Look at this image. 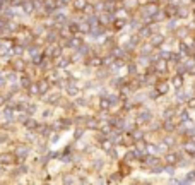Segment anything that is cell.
I'll return each instance as SVG.
<instances>
[{"mask_svg":"<svg viewBox=\"0 0 195 185\" xmlns=\"http://www.w3.org/2000/svg\"><path fill=\"white\" fill-rule=\"evenodd\" d=\"M69 94H70V96H77V89H75V88H70L69 89Z\"/></svg>","mask_w":195,"mask_h":185,"instance_id":"25","label":"cell"},{"mask_svg":"<svg viewBox=\"0 0 195 185\" xmlns=\"http://www.w3.org/2000/svg\"><path fill=\"white\" fill-rule=\"evenodd\" d=\"M89 65L91 67H101L103 65V58H101V57H92V58L89 60Z\"/></svg>","mask_w":195,"mask_h":185,"instance_id":"17","label":"cell"},{"mask_svg":"<svg viewBox=\"0 0 195 185\" xmlns=\"http://www.w3.org/2000/svg\"><path fill=\"white\" fill-rule=\"evenodd\" d=\"M188 14H190V12H188V9L185 7V5H180V7H178V11H176V17L185 19V17H188Z\"/></svg>","mask_w":195,"mask_h":185,"instance_id":"13","label":"cell"},{"mask_svg":"<svg viewBox=\"0 0 195 185\" xmlns=\"http://www.w3.org/2000/svg\"><path fill=\"white\" fill-rule=\"evenodd\" d=\"M113 26H115V29H120V28H123V26H125V19H115V24H113Z\"/></svg>","mask_w":195,"mask_h":185,"instance_id":"20","label":"cell"},{"mask_svg":"<svg viewBox=\"0 0 195 185\" xmlns=\"http://www.w3.org/2000/svg\"><path fill=\"white\" fill-rule=\"evenodd\" d=\"M193 178H195V170L190 171V175H187V180H193Z\"/></svg>","mask_w":195,"mask_h":185,"instance_id":"28","label":"cell"},{"mask_svg":"<svg viewBox=\"0 0 195 185\" xmlns=\"http://www.w3.org/2000/svg\"><path fill=\"white\" fill-rule=\"evenodd\" d=\"M187 74H188V75H195V65L188 69V71H187Z\"/></svg>","mask_w":195,"mask_h":185,"instance_id":"27","label":"cell"},{"mask_svg":"<svg viewBox=\"0 0 195 185\" xmlns=\"http://www.w3.org/2000/svg\"><path fill=\"white\" fill-rule=\"evenodd\" d=\"M121 144H125V146H134L135 144V137H134V134L132 132L121 134Z\"/></svg>","mask_w":195,"mask_h":185,"instance_id":"9","label":"cell"},{"mask_svg":"<svg viewBox=\"0 0 195 185\" xmlns=\"http://www.w3.org/2000/svg\"><path fill=\"white\" fill-rule=\"evenodd\" d=\"M28 92H29V94H40V86H38V82H33V84L28 86Z\"/></svg>","mask_w":195,"mask_h":185,"instance_id":"18","label":"cell"},{"mask_svg":"<svg viewBox=\"0 0 195 185\" xmlns=\"http://www.w3.org/2000/svg\"><path fill=\"white\" fill-rule=\"evenodd\" d=\"M152 69H154L156 74H166L169 71V60L164 58V57H159L156 58V62L152 63Z\"/></svg>","mask_w":195,"mask_h":185,"instance_id":"1","label":"cell"},{"mask_svg":"<svg viewBox=\"0 0 195 185\" xmlns=\"http://www.w3.org/2000/svg\"><path fill=\"white\" fill-rule=\"evenodd\" d=\"M180 163V158H178L176 153H168L164 156V165H171V166H176Z\"/></svg>","mask_w":195,"mask_h":185,"instance_id":"6","label":"cell"},{"mask_svg":"<svg viewBox=\"0 0 195 185\" xmlns=\"http://www.w3.org/2000/svg\"><path fill=\"white\" fill-rule=\"evenodd\" d=\"M176 11H178L176 4H168L164 9H163V12H164L166 17H175V15H176Z\"/></svg>","mask_w":195,"mask_h":185,"instance_id":"8","label":"cell"},{"mask_svg":"<svg viewBox=\"0 0 195 185\" xmlns=\"http://www.w3.org/2000/svg\"><path fill=\"white\" fill-rule=\"evenodd\" d=\"M72 2H74V7L77 11H84L86 5H87V0H72Z\"/></svg>","mask_w":195,"mask_h":185,"instance_id":"16","label":"cell"},{"mask_svg":"<svg viewBox=\"0 0 195 185\" xmlns=\"http://www.w3.org/2000/svg\"><path fill=\"white\" fill-rule=\"evenodd\" d=\"M117 17L118 19H125V17H129V14H127V11H123V9H121V11L117 12Z\"/></svg>","mask_w":195,"mask_h":185,"instance_id":"21","label":"cell"},{"mask_svg":"<svg viewBox=\"0 0 195 185\" xmlns=\"http://www.w3.org/2000/svg\"><path fill=\"white\" fill-rule=\"evenodd\" d=\"M169 88H171L169 81H158L154 84V89L159 92V94H168V92H169Z\"/></svg>","mask_w":195,"mask_h":185,"instance_id":"5","label":"cell"},{"mask_svg":"<svg viewBox=\"0 0 195 185\" xmlns=\"http://www.w3.org/2000/svg\"><path fill=\"white\" fill-rule=\"evenodd\" d=\"M12 69H14V71H17V72H22V71H26L28 69V63L24 62V60L22 58H14L12 60Z\"/></svg>","mask_w":195,"mask_h":185,"instance_id":"7","label":"cell"},{"mask_svg":"<svg viewBox=\"0 0 195 185\" xmlns=\"http://www.w3.org/2000/svg\"><path fill=\"white\" fill-rule=\"evenodd\" d=\"M161 0H147V4H159Z\"/></svg>","mask_w":195,"mask_h":185,"instance_id":"29","label":"cell"},{"mask_svg":"<svg viewBox=\"0 0 195 185\" xmlns=\"http://www.w3.org/2000/svg\"><path fill=\"white\" fill-rule=\"evenodd\" d=\"M100 108L103 111H108L111 108V103H110V100H106V98H101L100 100Z\"/></svg>","mask_w":195,"mask_h":185,"instance_id":"15","label":"cell"},{"mask_svg":"<svg viewBox=\"0 0 195 185\" xmlns=\"http://www.w3.org/2000/svg\"><path fill=\"white\" fill-rule=\"evenodd\" d=\"M192 55H193V58H195V52H193V53H192Z\"/></svg>","mask_w":195,"mask_h":185,"instance_id":"32","label":"cell"},{"mask_svg":"<svg viewBox=\"0 0 195 185\" xmlns=\"http://www.w3.org/2000/svg\"><path fill=\"white\" fill-rule=\"evenodd\" d=\"M188 2H192V0H181V4H188Z\"/></svg>","mask_w":195,"mask_h":185,"instance_id":"31","label":"cell"},{"mask_svg":"<svg viewBox=\"0 0 195 185\" xmlns=\"http://www.w3.org/2000/svg\"><path fill=\"white\" fill-rule=\"evenodd\" d=\"M185 74H173V77L169 79V84H171V88L173 89H176V91H180V89H183V86H185V77H183Z\"/></svg>","mask_w":195,"mask_h":185,"instance_id":"3","label":"cell"},{"mask_svg":"<svg viewBox=\"0 0 195 185\" xmlns=\"http://www.w3.org/2000/svg\"><path fill=\"white\" fill-rule=\"evenodd\" d=\"M183 151L187 153L188 156H195V142H185Z\"/></svg>","mask_w":195,"mask_h":185,"instance_id":"11","label":"cell"},{"mask_svg":"<svg viewBox=\"0 0 195 185\" xmlns=\"http://www.w3.org/2000/svg\"><path fill=\"white\" fill-rule=\"evenodd\" d=\"M115 182H120V178H118V177H111V178H108V183H115Z\"/></svg>","mask_w":195,"mask_h":185,"instance_id":"26","label":"cell"},{"mask_svg":"<svg viewBox=\"0 0 195 185\" xmlns=\"http://www.w3.org/2000/svg\"><path fill=\"white\" fill-rule=\"evenodd\" d=\"M62 48H60L58 45H53L52 48H50V55L53 57V58H58V57H62Z\"/></svg>","mask_w":195,"mask_h":185,"instance_id":"12","label":"cell"},{"mask_svg":"<svg viewBox=\"0 0 195 185\" xmlns=\"http://www.w3.org/2000/svg\"><path fill=\"white\" fill-rule=\"evenodd\" d=\"M101 146H103L104 151H111V142L110 141H103V144H101Z\"/></svg>","mask_w":195,"mask_h":185,"instance_id":"22","label":"cell"},{"mask_svg":"<svg viewBox=\"0 0 195 185\" xmlns=\"http://www.w3.org/2000/svg\"><path fill=\"white\" fill-rule=\"evenodd\" d=\"M86 127H87V129H96V127H98V120L96 118H87L86 120Z\"/></svg>","mask_w":195,"mask_h":185,"instance_id":"19","label":"cell"},{"mask_svg":"<svg viewBox=\"0 0 195 185\" xmlns=\"http://www.w3.org/2000/svg\"><path fill=\"white\" fill-rule=\"evenodd\" d=\"M17 156L14 153H2L0 154V165H4V166H12V165L17 163Z\"/></svg>","mask_w":195,"mask_h":185,"instance_id":"2","label":"cell"},{"mask_svg":"<svg viewBox=\"0 0 195 185\" xmlns=\"http://www.w3.org/2000/svg\"><path fill=\"white\" fill-rule=\"evenodd\" d=\"M187 106L190 108V110H193L195 108V98H190V100L187 101Z\"/></svg>","mask_w":195,"mask_h":185,"instance_id":"23","label":"cell"},{"mask_svg":"<svg viewBox=\"0 0 195 185\" xmlns=\"http://www.w3.org/2000/svg\"><path fill=\"white\" fill-rule=\"evenodd\" d=\"M60 2H63V4H69V2H72V0H60Z\"/></svg>","mask_w":195,"mask_h":185,"instance_id":"30","label":"cell"},{"mask_svg":"<svg viewBox=\"0 0 195 185\" xmlns=\"http://www.w3.org/2000/svg\"><path fill=\"white\" fill-rule=\"evenodd\" d=\"M22 86H24V88H28V86H29L31 84V81H29V79H28V75H26V77H24V79H22Z\"/></svg>","mask_w":195,"mask_h":185,"instance_id":"24","label":"cell"},{"mask_svg":"<svg viewBox=\"0 0 195 185\" xmlns=\"http://www.w3.org/2000/svg\"><path fill=\"white\" fill-rule=\"evenodd\" d=\"M164 34L163 33H158V31H156V33H152L151 36H149V43L152 45V46H154V48H158V46H161L163 43H164Z\"/></svg>","mask_w":195,"mask_h":185,"instance_id":"4","label":"cell"},{"mask_svg":"<svg viewBox=\"0 0 195 185\" xmlns=\"http://www.w3.org/2000/svg\"><path fill=\"white\" fill-rule=\"evenodd\" d=\"M38 86H40V92H41V94H45V92L50 91V86H52V82L48 81V79L40 77V79H38Z\"/></svg>","mask_w":195,"mask_h":185,"instance_id":"10","label":"cell"},{"mask_svg":"<svg viewBox=\"0 0 195 185\" xmlns=\"http://www.w3.org/2000/svg\"><path fill=\"white\" fill-rule=\"evenodd\" d=\"M146 14H147L149 17H152V15L158 14V4H147V11H146Z\"/></svg>","mask_w":195,"mask_h":185,"instance_id":"14","label":"cell"}]
</instances>
